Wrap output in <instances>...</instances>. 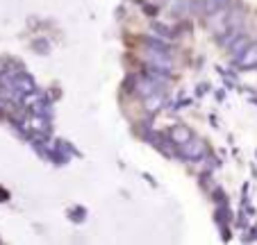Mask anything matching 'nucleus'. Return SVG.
Segmentation results:
<instances>
[{
  "mask_svg": "<svg viewBox=\"0 0 257 245\" xmlns=\"http://www.w3.org/2000/svg\"><path fill=\"white\" fill-rule=\"evenodd\" d=\"M173 139H178V141H185V139H189V132H187V130H180V127H178V130L173 132Z\"/></svg>",
  "mask_w": 257,
  "mask_h": 245,
  "instance_id": "f03ea898",
  "label": "nucleus"
},
{
  "mask_svg": "<svg viewBox=\"0 0 257 245\" xmlns=\"http://www.w3.org/2000/svg\"><path fill=\"white\" fill-rule=\"evenodd\" d=\"M243 66H252V64H257V48H250L248 50V55L241 59Z\"/></svg>",
  "mask_w": 257,
  "mask_h": 245,
  "instance_id": "f257e3e1",
  "label": "nucleus"
}]
</instances>
